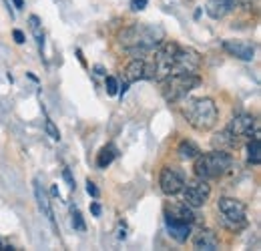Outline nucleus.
I'll use <instances>...</instances> for the list:
<instances>
[{"label":"nucleus","mask_w":261,"mask_h":251,"mask_svg":"<svg viewBox=\"0 0 261 251\" xmlns=\"http://www.w3.org/2000/svg\"><path fill=\"white\" fill-rule=\"evenodd\" d=\"M163 40V31L149 24H133L119 34V42L135 59H145L147 53L155 51Z\"/></svg>","instance_id":"1"},{"label":"nucleus","mask_w":261,"mask_h":251,"mask_svg":"<svg viewBox=\"0 0 261 251\" xmlns=\"http://www.w3.org/2000/svg\"><path fill=\"white\" fill-rule=\"evenodd\" d=\"M183 115L187 119V123L197 129V131H209L213 129L217 119H219V111L217 105L211 98H193L183 107Z\"/></svg>","instance_id":"2"},{"label":"nucleus","mask_w":261,"mask_h":251,"mask_svg":"<svg viewBox=\"0 0 261 251\" xmlns=\"http://www.w3.org/2000/svg\"><path fill=\"white\" fill-rule=\"evenodd\" d=\"M231 163L233 159L229 153H225L223 149L219 151H211V153H205V155H197L195 157V175L199 179H217V177H223L231 169Z\"/></svg>","instance_id":"3"},{"label":"nucleus","mask_w":261,"mask_h":251,"mask_svg":"<svg viewBox=\"0 0 261 251\" xmlns=\"http://www.w3.org/2000/svg\"><path fill=\"white\" fill-rule=\"evenodd\" d=\"M199 85H201V79L197 77V72H193V74H187V72L169 74L167 79L161 81L163 96H165V101H169V103H177V101L185 98V96L191 93L193 89H197Z\"/></svg>","instance_id":"4"},{"label":"nucleus","mask_w":261,"mask_h":251,"mask_svg":"<svg viewBox=\"0 0 261 251\" xmlns=\"http://www.w3.org/2000/svg\"><path fill=\"white\" fill-rule=\"evenodd\" d=\"M217 207H219V213H221V219H223L225 227H229V229L245 227V223H247V209H245V205L241 201L231 199V197H221Z\"/></svg>","instance_id":"5"},{"label":"nucleus","mask_w":261,"mask_h":251,"mask_svg":"<svg viewBox=\"0 0 261 251\" xmlns=\"http://www.w3.org/2000/svg\"><path fill=\"white\" fill-rule=\"evenodd\" d=\"M181 191H183V203L189 205L191 209L203 207L207 203L209 195H211V187L207 185V181L199 179V177L193 179V181H189V183H185Z\"/></svg>","instance_id":"6"},{"label":"nucleus","mask_w":261,"mask_h":251,"mask_svg":"<svg viewBox=\"0 0 261 251\" xmlns=\"http://www.w3.org/2000/svg\"><path fill=\"white\" fill-rule=\"evenodd\" d=\"M199 64H201V57H199L197 51L177 46V51H175V61H173V72H171V74H181V72L193 74V72L199 70Z\"/></svg>","instance_id":"7"},{"label":"nucleus","mask_w":261,"mask_h":251,"mask_svg":"<svg viewBox=\"0 0 261 251\" xmlns=\"http://www.w3.org/2000/svg\"><path fill=\"white\" fill-rule=\"evenodd\" d=\"M227 133L233 137V141L239 145L241 139L245 137H251L257 133V121L251 117V115H237L229 121L227 125Z\"/></svg>","instance_id":"8"},{"label":"nucleus","mask_w":261,"mask_h":251,"mask_svg":"<svg viewBox=\"0 0 261 251\" xmlns=\"http://www.w3.org/2000/svg\"><path fill=\"white\" fill-rule=\"evenodd\" d=\"M159 185L165 195H177L185 185V177L177 167H165L159 175Z\"/></svg>","instance_id":"9"},{"label":"nucleus","mask_w":261,"mask_h":251,"mask_svg":"<svg viewBox=\"0 0 261 251\" xmlns=\"http://www.w3.org/2000/svg\"><path fill=\"white\" fill-rule=\"evenodd\" d=\"M223 48L231 57L241 59V61H253V55H255L253 44L245 40H223Z\"/></svg>","instance_id":"10"},{"label":"nucleus","mask_w":261,"mask_h":251,"mask_svg":"<svg viewBox=\"0 0 261 251\" xmlns=\"http://www.w3.org/2000/svg\"><path fill=\"white\" fill-rule=\"evenodd\" d=\"M165 219H171V221H179V223H191L195 219L193 211L189 205L181 203V205H171L165 209Z\"/></svg>","instance_id":"11"},{"label":"nucleus","mask_w":261,"mask_h":251,"mask_svg":"<svg viewBox=\"0 0 261 251\" xmlns=\"http://www.w3.org/2000/svg\"><path fill=\"white\" fill-rule=\"evenodd\" d=\"M193 245H195V249L215 251L217 247H219V239H217V235H215L213 231H209V229H201L195 237H193Z\"/></svg>","instance_id":"12"},{"label":"nucleus","mask_w":261,"mask_h":251,"mask_svg":"<svg viewBox=\"0 0 261 251\" xmlns=\"http://www.w3.org/2000/svg\"><path fill=\"white\" fill-rule=\"evenodd\" d=\"M235 4H237L235 0H207L205 10H207V14H209L211 18L219 20V18H223V16L227 14Z\"/></svg>","instance_id":"13"},{"label":"nucleus","mask_w":261,"mask_h":251,"mask_svg":"<svg viewBox=\"0 0 261 251\" xmlns=\"http://www.w3.org/2000/svg\"><path fill=\"white\" fill-rule=\"evenodd\" d=\"M167 223V229H169V235L179 241V243H185L191 235V223H179V221H171V219H165Z\"/></svg>","instance_id":"14"},{"label":"nucleus","mask_w":261,"mask_h":251,"mask_svg":"<svg viewBox=\"0 0 261 251\" xmlns=\"http://www.w3.org/2000/svg\"><path fill=\"white\" fill-rule=\"evenodd\" d=\"M125 77H127V83H137L141 79H147V61L145 59H133L127 64Z\"/></svg>","instance_id":"15"},{"label":"nucleus","mask_w":261,"mask_h":251,"mask_svg":"<svg viewBox=\"0 0 261 251\" xmlns=\"http://www.w3.org/2000/svg\"><path fill=\"white\" fill-rule=\"evenodd\" d=\"M34 197H36V203H38V209H40V213H44L48 219L53 221V209H50V201H48V197H46V193H44L42 185L38 183V179H34Z\"/></svg>","instance_id":"16"},{"label":"nucleus","mask_w":261,"mask_h":251,"mask_svg":"<svg viewBox=\"0 0 261 251\" xmlns=\"http://www.w3.org/2000/svg\"><path fill=\"white\" fill-rule=\"evenodd\" d=\"M117 157V147L115 145H107V147H102L100 151H98V157H97V165L100 169H105V167H109L113 161Z\"/></svg>","instance_id":"17"},{"label":"nucleus","mask_w":261,"mask_h":251,"mask_svg":"<svg viewBox=\"0 0 261 251\" xmlns=\"http://www.w3.org/2000/svg\"><path fill=\"white\" fill-rule=\"evenodd\" d=\"M247 159L249 163L253 165H259L261 163V143H259V133H255V139L247 145Z\"/></svg>","instance_id":"18"},{"label":"nucleus","mask_w":261,"mask_h":251,"mask_svg":"<svg viewBox=\"0 0 261 251\" xmlns=\"http://www.w3.org/2000/svg\"><path fill=\"white\" fill-rule=\"evenodd\" d=\"M177 153H179V157L181 159H195L201 151H199V147L193 145L191 141H183V143H179Z\"/></svg>","instance_id":"19"},{"label":"nucleus","mask_w":261,"mask_h":251,"mask_svg":"<svg viewBox=\"0 0 261 251\" xmlns=\"http://www.w3.org/2000/svg\"><path fill=\"white\" fill-rule=\"evenodd\" d=\"M29 24H31V31H33L34 38H36V42H38V46L42 48V46H44V34H42V24H40V18L33 14V16L29 18Z\"/></svg>","instance_id":"20"},{"label":"nucleus","mask_w":261,"mask_h":251,"mask_svg":"<svg viewBox=\"0 0 261 251\" xmlns=\"http://www.w3.org/2000/svg\"><path fill=\"white\" fill-rule=\"evenodd\" d=\"M213 147H219V149H227V147H237V143L233 141V137L229 135L227 129H225L223 133L215 135V139H213Z\"/></svg>","instance_id":"21"},{"label":"nucleus","mask_w":261,"mask_h":251,"mask_svg":"<svg viewBox=\"0 0 261 251\" xmlns=\"http://www.w3.org/2000/svg\"><path fill=\"white\" fill-rule=\"evenodd\" d=\"M72 227H74V229H79V231H85V229H87V225H85V221H83L81 211H72Z\"/></svg>","instance_id":"22"},{"label":"nucleus","mask_w":261,"mask_h":251,"mask_svg":"<svg viewBox=\"0 0 261 251\" xmlns=\"http://www.w3.org/2000/svg\"><path fill=\"white\" fill-rule=\"evenodd\" d=\"M107 93L111 94V96H115V94L119 93V85H117V79L115 77H107Z\"/></svg>","instance_id":"23"},{"label":"nucleus","mask_w":261,"mask_h":251,"mask_svg":"<svg viewBox=\"0 0 261 251\" xmlns=\"http://www.w3.org/2000/svg\"><path fill=\"white\" fill-rule=\"evenodd\" d=\"M46 133L50 135V139H55V141H59L61 139V131L57 129V125L53 123V121H46Z\"/></svg>","instance_id":"24"},{"label":"nucleus","mask_w":261,"mask_h":251,"mask_svg":"<svg viewBox=\"0 0 261 251\" xmlns=\"http://www.w3.org/2000/svg\"><path fill=\"white\" fill-rule=\"evenodd\" d=\"M63 177H65V181L68 183V187L70 189L76 187V185H74V179H72V175H70V169H65V171H63Z\"/></svg>","instance_id":"25"},{"label":"nucleus","mask_w":261,"mask_h":251,"mask_svg":"<svg viewBox=\"0 0 261 251\" xmlns=\"http://www.w3.org/2000/svg\"><path fill=\"white\" fill-rule=\"evenodd\" d=\"M87 193H89L91 197H98V189L93 181H87Z\"/></svg>","instance_id":"26"},{"label":"nucleus","mask_w":261,"mask_h":251,"mask_svg":"<svg viewBox=\"0 0 261 251\" xmlns=\"http://www.w3.org/2000/svg\"><path fill=\"white\" fill-rule=\"evenodd\" d=\"M145 6H147V0H133L130 2V8L133 10H143Z\"/></svg>","instance_id":"27"},{"label":"nucleus","mask_w":261,"mask_h":251,"mask_svg":"<svg viewBox=\"0 0 261 251\" xmlns=\"http://www.w3.org/2000/svg\"><path fill=\"white\" fill-rule=\"evenodd\" d=\"M12 36H14V40H16L18 44H22V42H24V34H22V31H14L12 32Z\"/></svg>","instance_id":"28"},{"label":"nucleus","mask_w":261,"mask_h":251,"mask_svg":"<svg viewBox=\"0 0 261 251\" xmlns=\"http://www.w3.org/2000/svg\"><path fill=\"white\" fill-rule=\"evenodd\" d=\"M91 211H93L95 217H98V215H100V205H98V203H93V205H91Z\"/></svg>","instance_id":"29"},{"label":"nucleus","mask_w":261,"mask_h":251,"mask_svg":"<svg viewBox=\"0 0 261 251\" xmlns=\"http://www.w3.org/2000/svg\"><path fill=\"white\" fill-rule=\"evenodd\" d=\"M125 231H127V227H125V225H123V227H119L117 237H119V239H125V237H127V233H125Z\"/></svg>","instance_id":"30"},{"label":"nucleus","mask_w":261,"mask_h":251,"mask_svg":"<svg viewBox=\"0 0 261 251\" xmlns=\"http://www.w3.org/2000/svg\"><path fill=\"white\" fill-rule=\"evenodd\" d=\"M12 2H14L16 8H22V6H24V0H12Z\"/></svg>","instance_id":"31"}]
</instances>
